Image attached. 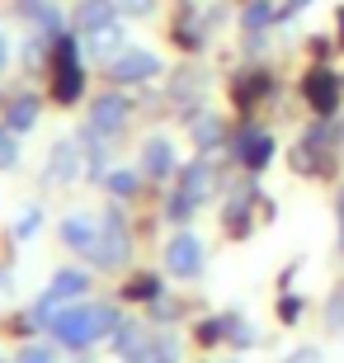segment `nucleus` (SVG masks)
Wrapping results in <instances>:
<instances>
[{
	"mask_svg": "<svg viewBox=\"0 0 344 363\" xmlns=\"http://www.w3.org/2000/svg\"><path fill=\"white\" fill-rule=\"evenodd\" d=\"M57 340L62 345H71V350H85V345H94V340H104L109 330H118V311L113 307H99V302H85V307H71L62 311L52 321Z\"/></svg>",
	"mask_w": 344,
	"mask_h": 363,
	"instance_id": "nucleus-1",
	"label": "nucleus"
},
{
	"mask_svg": "<svg viewBox=\"0 0 344 363\" xmlns=\"http://www.w3.org/2000/svg\"><path fill=\"white\" fill-rule=\"evenodd\" d=\"M203 264H208V250H203V241L194 231H179V236L165 245V269H170L174 279H199Z\"/></svg>",
	"mask_w": 344,
	"mask_h": 363,
	"instance_id": "nucleus-2",
	"label": "nucleus"
},
{
	"mask_svg": "<svg viewBox=\"0 0 344 363\" xmlns=\"http://www.w3.org/2000/svg\"><path fill=\"white\" fill-rule=\"evenodd\" d=\"M231 156H236L245 170H265L274 161V137L260 133V128H245V133L231 137Z\"/></svg>",
	"mask_w": 344,
	"mask_h": 363,
	"instance_id": "nucleus-3",
	"label": "nucleus"
},
{
	"mask_svg": "<svg viewBox=\"0 0 344 363\" xmlns=\"http://www.w3.org/2000/svg\"><path fill=\"white\" fill-rule=\"evenodd\" d=\"M160 71L156 52H142V48H133V52H118L113 62H109V76L118 85H137V81H151Z\"/></svg>",
	"mask_w": 344,
	"mask_h": 363,
	"instance_id": "nucleus-4",
	"label": "nucleus"
},
{
	"mask_svg": "<svg viewBox=\"0 0 344 363\" xmlns=\"http://www.w3.org/2000/svg\"><path fill=\"white\" fill-rule=\"evenodd\" d=\"M85 255H90L94 264H99V269H118L123 259H128V236H123L118 213H109V231L90 245V250H85Z\"/></svg>",
	"mask_w": 344,
	"mask_h": 363,
	"instance_id": "nucleus-5",
	"label": "nucleus"
},
{
	"mask_svg": "<svg viewBox=\"0 0 344 363\" xmlns=\"http://www.w3.org/2000/svg\"><path fill=\"white\" fill-rule=\"evenodd\" d=\"M128 99L123 94H104V99H94V108H90V133H99V137H113L128 123Z\"/></svg>",
	"mask_w": 344,
	"mask_h": 363,
	"instance_id": "nucleus-6",
	"label": "nucleus"
},
{
	"mask_svg": "<svg viewBox=\"0 0 344 363\" xmlns=\"http://www.w3.org/2000/svg\"><path fill=\"white\" fill-rule=\"evenodd\" d=\"M174 170V147L165 142V137H151L142 147V175H151V179H165Z\"/></svg>",
	"mask_w": 344,
	"mask_h": 363,
	"instance_id": "nucleus-7",
	"label": "nucleus"
},
{
	"mask_svg": "<svg viewBox=\"0 0 344 363\" xmlns=\"http://www.w3.org/2000/svg\"><path fill=\"white\" fill-rule=\"evenodd\" d=\"M62 236H67V245H76V250H90V245L99 241V222H94L90 213H76V217H67Z\"/></svg>",
	"mask_w": 344,
	"mask_h": 363,
	"instance_id": "nucleus-8",
	"label": "nucleus"
},
{
	"mask_svg": "<svg viewBox=\"0 0 344 363\" xmlns=\"http://www.w3.org/2000/svg\"><path fill=\"white\" fill-rule=\"evenodd\" d=\"M179 189H184L194 203H203V199L212 194V165H208V161H194V165L184 170V179H179Z\"/></svg>",
	"mask_w": 344,
	"mask_h": 363,
	"instance_id": "nucleus-9",
	"label": "nucleus"
},
{
	"mask_svg": "<svg viewBox=\"0 0 344 363\" xmlns=\"http://www.w3.org/2000/svg\"><path fill=\"white\" fill-rule=\"evenodd\" d=\"M76 24H80V33H99V28L113 24V10H109L104 0H85V10L76 14Z\"/></svg>",
	"mask_w": 344,
	"mask_h": 363,
	"instance_id": "nucleus-10",
	"label": "nucleus"
},
{
	"mask_svg": "<svg viewBox=\"0 0 344 363\" xmlns=\"http://www.w3.org/2000/svg\"><path fill=\"white\" fill-rule=\"evenodd\" d=\"M189 133H194V142H199L203 151H212L217 142H222V118H212V113H203V118H189Z\"/></svg>",
	"mask_w": 344,
	"mask_h": 363,
	"instance_id": "nucleus-11",
	"label": "nucleus"
},
{
	"mask_svg": "<svg viewBox=\"0 0 344 363\" xmlns=\"http://www.w3.org/2000/svg\"><path fill=\"white\" fill-rule=\"evenodd\" d=\"M85 288H90V274H80V269H62L52 279V293L57 297H80Z\"/></svg>",
	"mask_w": 344,
	"mask_h": 363,
	"instance_id": "nucleus-12",
	"label": "nucleus"
},
{
	"mask_svg": "<svg viewBox=\"0 0 344 363\" xmlns=\"http://www.w3.org/2000/svg\"><path fill=\"white\" fill-rule=\"evenodd\" d=\"M306 94L316 99L321 113H331V108H335V81H331V76H311V81H306Z\"/></svg>",
	"mask_w": 344,
	"mask_h": 363,
	"instance_id": "nucleus-13",
	"label": "nucleus"
},
{
	"mask_svg": "<svg viewBox=\"0 0 344 363\" xmlns=\"http://www.w3.org/2000/svg\"><path fill=\"white\" fill-rule=\"evenodd\" d=\"M104 184H109V194H113V199H128V194H137V175H133V170H113Z\"/></svg>",
	"mask_w": 344,
	"mask_h": 363,
	"instance_id": "nucleus-14",
	"label": "nucleus"
},
{
	"mask_svg": "<svg viewBox=\"0 0 344 363\" xmlns=\"http://www.w3.org/2000/svg\"><path fill=\"white\" fill-rule=\"evenodd\" d=\"M226 340H236L240 350H250V345H255V330L240 321V316H226Z\"/></svg>",
	"mask_w": 344,
	"mask_h": 363,
	"instance_id": "nucleus-15",
	"label": "nucleus"
},
{
	"mask_svg": "<svg viewBox=\"0 0 344 363\" xmlns=\"http://www.w3.org/2000/svg\"><path fill=\"white\" fill-rule=\"evenodd\" d=\"M194 208H199V203H194L184 189H179V194L170 199V222H189V217H194Z\"/></svg>",
	"mask_w": 344,
	"mask_h": 363,
	"instance_id": "nucleus-16",
	"label": "nucleus"
},
{
	"mask_svg": "<svg viewBox=\"0 0 344 363\" xmlns=\"http://www.w3.org/2000/svg\"><path fill=\"white\" fill-rule=\"evenodd\" d=\"M269 14H274V10H269V0H255L250 10H245V28H250V33H260V28L269 24Z\"/></svg>",
	"mask_w": 344,
	"mask_h": 363,
	"instance_id": "nucleus-17",
	"label": "nucleus"
},
{
	"mask_svg": "<svg viewBox=\"0 0 344 363\" xmlns=\"http://www.w3.org/2000/svg\"><path fill=\"white\" fill-rule=\"evenodd\" d=\"M118 10H123V14H137V19H146V14L156 10V0H118Z\"/></svg>",
	"mask_w": 344,
	"mask_h": 363,
	"instance_id": "nucleus-18",
	"label": "nucleus"
},
{
	"mask_svg": "<svg viewBox=\"0 0 344 363\" xmlns=\"http://www.w3.org/2000/svg\"><path fill=\"white\" fill-rule=\"evenodd\" d=\"M33 113H38V108H33V99H19V108H14V128H28V123H33Z\"/></svg>",
	"mask_w": 344,
	"mask_h": 363,
	"instance_id": "nucleus-19",
	"label": "nucleus"
},
{
	"mask_svg": "<svg viewBox=\"0 0 344 363\" xmlns=\"http://www.w3.org/2000/svg\"><path fill=\"white\" fill-rule=\"evenodd\" d=\"M288 363H321V350H297L288 354Z\"/></svg>",
	"mask_w": 344,
	"mask_h": 363,
	"instance_id": "nucleus-20",
	"label": "nucleus"
},
{
	"mask_svg": "<svg viewBox=\"0 0 344 363\" xmlns=\"http://www.w3.org/2000/svg\"><path fill=\"white\" fill-rule=\"evenodd\" d=\"M340 321H344V297H335L331 302V330H340Z\"/></svg>",
	"mask_w": 344,
	"mask_h": 363,
	"instance_id": "nucleus-21",
	"label": "nucleus"
},
{
	"mask_svg": "<svg viewBox=\"0 0 344 363\" xmlns=\"http://www.w3.org/2000/svg\"><path fill=\"white\" fill-rule=\"evenodd\" d=\"M38 231V213H24V222H19V236H33Z\"/></svg>",
	"mask_w": 344,
	"mask_h": 363,
	"instance_id": "nucleus-22",
	"label": "nucleus"
},
{
	"mask_svg": "<svg viewBox=\"0 0 344 363\" xmlns=\"http://www.w3.org/2000/svg\"><path fill=\"white\" fill-rule=\"evenodd\" d=\"M24 363H52V354H48V350H28Z\"/></svg>",
	"mask_w": 344,
	"mask_h": 363,
	"instance_id": "nucleus-23",
	"label": "nucleus"
},
{
	"mask_svg": "<svg viewBox=\"0 0 344 363\" xmlns=\"http://www.w3.org/2000/svg\"><path fill=\"white\" fill-rule=\"evenodd\" d=\"M302 5H311V0H288V10H302Z\"/></svg>",
	"mask_w": 344,
	"mask_h": 363,
	"instance_id": "nucleus-24",
	"label": "nucleus"
},
{
	"mask_svg": "<svg viewBox=\"0 0 344 363\" xmlns=\"http://www.w3.org/2000/svg\"><path fill=\"white\" fill-rule=\"evenodd\" d=\"M340 241H344V208H340Z\"/></svg>",
	"mask_w": 344,
	"mask_h": 363,
	"instance_id": "nucleus-25",
	"label": "nucleus"
}]
</instances>
